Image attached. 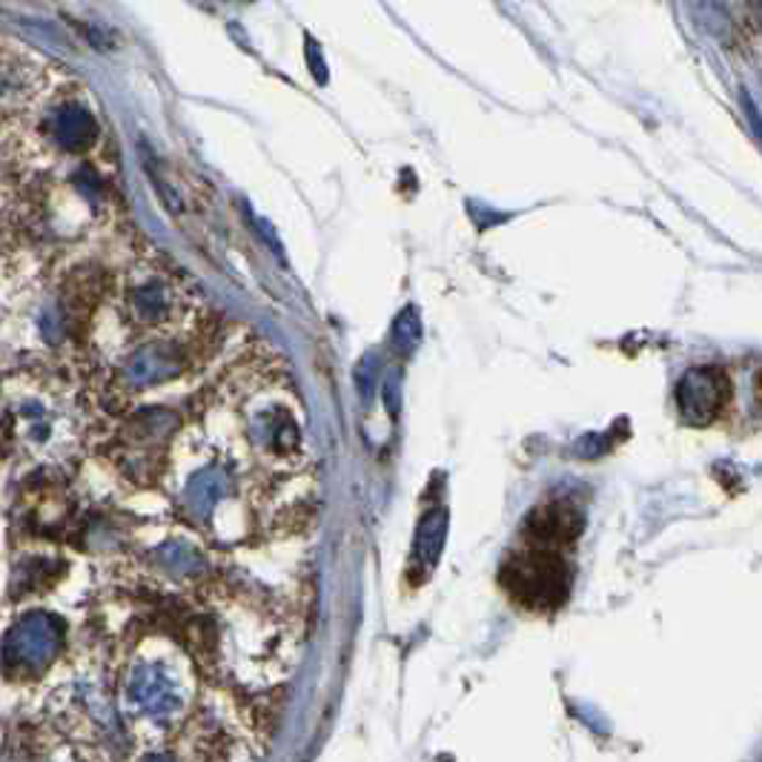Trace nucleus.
Listing matches in <instances>:
<instances>
[{"label": "nucleus", "instance_id": "f257e3e1", "mask_svg": "<svg viewBox=\"0 0 762 762\" xmlns=\"http://www.w3.org/2000/svg\"><path fill=\"white\" fill-rule=\"evenodd\" d=\"M201 676L195 656L169 631H147L129 642V654L113 671V688L135 749L178 736L201 705Z\"/></svg>", "mask_w": 762, "mask_h": 762}, {"label": "nucleus", "instance_id": "f03ea898", "mask_svg": "<svg viewBox=\"0 0 762 762\" xmlns=\"http://www.w3.org/2000/svg\"><path fill=\"white\" fill-rule=\"evenodd\" d=\"M89 419L84 395L55 370H27L7 381V453L63 468L84 444Z\"/></svg>", "mask_w": 762, "mask_h": 762}, {"label": "nucleus", "instance_id": "7ed1b4c3", "mask_svg": "<svg viewBox=\"0 0 762 762\" xmlns=\"http://www.w3.org/2000/svg\"><path fill=\"white\" fill-rule=\"evenodd\" d=\"M570 565L565 550L521 539L519 548L501 561L499 585L525 610L548 614L570 594Z\"/></svg>", "mask_w": 762, "mask_h": 762}, {"label": "nucleus", "instance_id": "20e7f679", "mask_svg": "<svg viewBox=\"0 0 762 762\" xmlns=\"http://www.w3.org/2000/svg\"><path fill=\"white\" fill-rule=\"evenodd\" d=\"M7 680L38 682L67 651V625L49 610H29L7 631Z\"/></svg>", "mask_w": 762, "mask_h": 762}, {"label": "nucleus", "instance_id": "39448f33", "mask_svg": "<svg viewBox=\"0 0 762 762\" xmlns=\"http://www.w3.org/2000/svg\"><path fill=\"white\" fill-rule=\"evenodd\" d=\"M579 510L568 505V501H550V505H541L528 516L525 528H521V539L568 550L576 541V536H579Z\"/></svg>", "mask_w": 762, "mask_h": 762}, {"label": "nucleus", "instance_id": "423d86ee", "mask_svg": "<svg viewBox=\"0 0 762 762\" xmlns=\"http://www.w3.org/2000/svg\"><path fill=\"white\" fill-rule=\"evenodd\" d=\"M444 534H448V510L439 508L421 516L419 528H416L413 554H410L408 561V576L413 585H421L436 570L441 545H444Z\"/></svg>", "mask_w": 762, "mask_h": 762}]
</instances>
